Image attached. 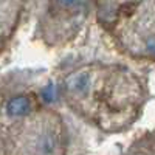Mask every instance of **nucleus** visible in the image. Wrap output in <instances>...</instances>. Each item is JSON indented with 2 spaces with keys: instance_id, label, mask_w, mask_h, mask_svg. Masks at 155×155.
Returning <instances> with one entry per match:
<instances>
[{
  "instance_id": "nucleus-1",
  "label": "nucleus",
  "mask_w": 155,
  "mask_h": 155,
  "mask_svg": "<svg viewBox=\"0 0 155 155\" xmlns=\"http://www.w3.org/2000/svg\"><path fill=\"white\" fill-rule=\"evenodd\" d=\"M149 98L146 82L126 65L110 64L98 99L93 127L104 134H120L141 116Z\"/></svg>"
},
{
  "instance_id": "nucleus-2",
  "label": "nucleus",
  "mask_w": 155,
  "mask_h": 155,
  "mask_svg": "<svg viewBox=\"0 0 155 155\" xmlns=\"http://www.w3.org/2000/svg\"><path fill=\"white\" fill-rule=\"evenodd\" d=\"M6 155H68V129L54 107L6 126Z\"/></svg>"
},
{
  "instance_id": "nucleus-3",
  "label": "nucleus",
  "mask_w": 155,
  "mask_h": 155,
  "mask_svg": "<svg viewBox=\"0 0 155 155\" xmlns=\"http://www.w3.org/2000/svg\"><path fill=\"white\" fill-rule=\"evenodd\" d=\"M95 11L96 0H44L36 37L51 50L64 48L79 37Z\"/></svg>"
},
{
  "instance_id": "nucleus-4",
  "label": "nucleus",
  "mask_w": 155,
  "mask_h": 155,
  "mask_svg": "<svg viewBox=\"0 0 155 155\" xmlns=\"http://www.w3.org/2000/svg\"><path fill=\"white\" fill-rule=\"evenodd\" d=\"M107 34L121 54L155 64V0H132Z\"/></svg>"
},
{
  "instance_id": "nucleus-5",
  "label": "nucleus",
  "mask_w": 155,
  "mask_h": 155,
  "mask_svg": "<svg viewBox=\"0 0 155 155\" xmlns=\"http://www.w3.org/2000/svg\"><path fill=\"white\" fill-rule=\"evenodd\" d=\"M109 67L110 64L106 62H85L64 73L58 84L62 104L76 118L92 127L96 118L101 87Z\"/></svg>"
},
{
  "instance_id": "nucleus-6",
  "label": "nucleus",
  "mask_w": 155,
  "mask_h": 155,
  "mask_svg": "<svg viewBox=\"0 0 155 155\" xmlns=\"http://www.w3.org/2000/svg\"><path fill=\"white\" fill-rule=\"evenodd\" d=\"M6 78L3 85H0L2 95V110H0V123L9 126L27 116L39 112L47 106L45 93L48 87L41 84H33L31 78Z\"/></svg>"
},
{
  "instance_id": "nucleus-7",
  "label": "nucleus",
  "mask_w": 155,
  "mask_h": 155,
  "mask_svg": "<svg viewBox=\"0 0 155 155\" xmlns=\"http://www.w3.org/2000/svg\"><path fill=\"white\" fill-rule=\"evenodd\" d=\"M28 0H0V41L9 42L16 34Z\"/></svg>"
},
{
  "instance_id": "nucleus-8",
  "label": "nucleus",
  "mask_w": 155,
  "mask_h": 155,
  "mask_svg": "<svg viewBox=\"0 0 155 155\" xmlns=\"http://www.w3.org/2000/svg\"><path fill=\"white\" fill-rule=\"evenodd\" d=\"M130 2L132 0H96L95 19L98 25L106 33H109V30L113 27L116 19L130 5Z\"/></svg>"
},
{
  "instance_id": "nucleus-9",
  "label": "nucleus",
  "mask_w": 155,
  "mask_h": 155,
  "mask_svg": "<svg viewBox=\"0 0 155 155\" xmlns=\"http://www.w3.org/2000/svg\"><path fill=\"white\" fill-rule=\"evenodd\" d=\"M6 126L0 123V155H6Z\"/></svg>"
},
{
  "instance_id": "nucleus-10",
  "label": "nucleus",
  "mask_w": 155,
  "mask_h": 155,
  "mask_svg": "<svg viewBox=\"0 0 155 155\" xmlns=\"http://www.w3.org/2000/svg\"><path fill=\"white\" fill-rule=\"evenodd\" d=\"M6 42H3V41H0V54H2L3 53V51H5V48H6Z\"/></svg>"
},
{
  "instance_id": "nucleus-11",
  "label": "nucleus",
  "mask_w": 155,
  "mask_h": 155,
  "mask_svg": "<svg viewBox=\"0 0 155 155\" xmlns=\"http://www.w3.org/2000/svg\"><path fill=\"white\" fill-rule=\"evenodd\" d=\"M0 110H2V95H0Z\"/></svg>"
}]
</instances>
